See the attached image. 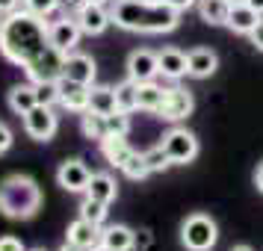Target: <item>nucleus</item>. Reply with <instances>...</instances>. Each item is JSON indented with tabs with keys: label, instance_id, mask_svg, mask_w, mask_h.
Instances as JSON below:
<instances>
[{
	"label": "nucleus",
	"instance_id": "412c9836",
	"mask_svg": "<svg viewBox=\"0 0 263 251\" xmlns=\"http://www.w3.org/2000/svg\"><path fill=\"white\" fill-rule=\"evenodd\" d=\"M101 242L112 251H130L136 245V234L127 225H109L101 230Z\"/></svg>",
	"mask_w": 263,
	"mask_h": 251
},
{
	"label": "nucleus",
	"instance_id": "20e7f679",
	"mask_svg": "<svg viewBox=\"0 0 263 251\" xmlns=\"http://www.w3.org/2000/svg\"><path fill=\"white\" fill-rule=\"evenodd\" d=\"M219 239V227L210 216L192 213L186 216V222L180 225V242L190 251H210Z\"/></svg>",
	"mask_w": 263,
	"mask_h": 251
},
{
	"label": "nucleus",
	"instance_id": "5701e85b",
	"mask_svg": "<svg viewBox=\"0 0 263 251\" xmlns=\"http://www.w3.org/2000/svg\"><path fill=\"white\" fill-rule=\"evenodd\" d=\"M163 98H166V89L157 86L154 80L139 83V89H136V104H139V109H145V112H157V109L163 107Z\"/></svg>",
	"mask_w": 263,
	"mask_h": 251
},
{
	"label": "nucleus",
	"instance_id": "f8f14e48",
	"mask_svg": "<svg viewBox=\"0 0 263 251\" xmlns=\"http://www.w3.org/2000/svg\"><path fill=\"white\" fill-rule=\"evenodd\" d=\"M92 180V171L83 160H65L60 168H57V183H60L65 192H86Z\"/></svg>",
	"mask_w": 263,
	"mask_h": 251
},
{
	"label": "nucleus",
	"instance_id": "6e6552de",
	"mask_svg": "<svg viewBox=\"0 0 263 251\" xmlns=\"http://www.w3.org/2000/svg\"><path fill=\"white\" fill-rule=\"evenodd\" d=\"M80 36H83V30H80V24L74 21L71 15H62L57 21H48V42L57 50H62V53H71L80 45Z\"/></svg>",
	"mask_w": 263,
	"mask_h": 251
},
{
	"label": "nucleus",
	"instance_id": "a211bd4d",
	"mask_svg": "<svg viewBox=\"0 0 263 251\" xmlns=\"http://www.w3.org/2000/svg\"><path fill=\"white\" fill-rule=\"evenodd\" d=\"M101 154L107 157L109 166L124 168V163H127L136 151L127 145V139H124V136H112V133H109V136H104V139H101Z\"/></svg>",
	"mask_w": 263,
	"mask_h": 251
},
{
	"label": "nucleus",
	"instance_id": "f03ea898",
	"mask_svg": "<svg viewBox=\"0 0 263 251\" xmlns=\"http://www.w3.org/2000/svg\"><path fill=\"white\" fill-rule=\"evenodd\" d=\"M112 24L127 33H172L180 12L160 0H112Z\"/></svg>",
	"mask_w": 263,
	"mask_h": 251
},
{
	"label": "nucleus",
	"instance_id": "e433bc0d",
	"mask_svg": "<svg viewBox=\"0 0 263 251\" xmlns=\"http://www.w3.org/2000/svg\"><path fill=\"white\" fill-rule=\"evenodd\" d=\"M249 38H251V45H254V48L263 53V18L257 21V27H254V30L249 33Z\"/></svg>",
	"mask_w": 263,
	"mask_h": 251
},
{
	"label": "nucleus",
	"instance_id": "c03bdc74",
	"mask_svg": "<svg viewBox=\"0 0 263 251\" xmlns=\"http://www.w3.org/2000/svg\"><path fill=\"white\" fill-rule=\"evenodd\" d=\"M231 251H251L249 245H237V248H231Z\"/></svg>",
	"mask_w": 263,
	"mask_h": 251
},
{
	"label": "nucleus",
	"instance_id": "f257e3e1",
	"mask_svg": "<svg viewBox=\"0 0 263 251\" xmlns=\"http://www.w3.org/2000/svg\"><path fill=\"white\" fill-rule=\"evenodd\" d=\"M48 45H50L48 21L42 15H33L27 9H15V12L3 15V27H0V53H3V60L24 68L27 62L36 60Z\"/></svg>",
	"mask_w": 263,
	"mask_h": 251
},
{
	"label": "nucleus",
	"instance_id": "c9c22d12",
	"mask_svg": "<svg viewBox=\"0 0 263 251\" xmlns=\"http://www.w3.org/2000/svg\"><path fill=\"white\" fill-rule=\"evenodd\" d=\"M0 251H27L18 237H0Z\"/></svg>",
	"mask_w": 263,
	"mask_h": 251
},
{
	"label": "nucleus",
	"instance_id": "423d86ee",
	"mask_svg": "<svg viewBox=\"0 0 263 251\" xmlns=\"http://www.w3.org/2000/svg\"><path fill=\"white\" fill-rule=\"evenodd\" d=\"M163 151L168 154L172 163H178V166H186L192 163L195 157H198V139H195V133H190L186 127H172V130L163 136Z\"/></svg>",
	"mask_w": 263,
	"mask_h": 251
},
{
	"label": "nucleus",
	"instance_id": "4c0bfd02",
	"mask_svg": "<svg viewBox=\"0 0 263 251\" xmlns=\"http://www.w3.org/2000/svg\"><path fill=\"white\" fill-rule=\"evenodd\" d=\"M160 3H168V6H175L178 12H186V9H190V6H195L198 0H160Z\"/></svg>",
	"mask_w": 263,
	"mask_h": 251
},
{
	"label": "nucleus",
	"instance_id": "72a5a7b5",
	"mask_svg": "<svg viewBox=\"0 0 263 251\" xmlns=\"http://www.w3.org/2000/svg\"><path fill=\"white\" fill-rule=\"evenodd\" d=\"M86 3H89V0H60V9H62L65 15H71V18H74V15H77V12L86 6Z\"/></svg>",
	"mask_w": 263,
	"mask_h": 251
},
{
	"label": "nucleus",
	"instance_id": "b1692460",
	"mask_svg": "<svg viewBox=\"0 0 263 251\" xmlns=\"http://www.w3.org/2000/svg\"><path fill=\"white\" fill-rule=\"evenodd\" d=\"M195 6H198L201 21H207V24H213V27L225 24L228 12H231V0H198Z\"/></svg>",
	"mask_w": 263,
	"mask_h": 251
},
{
	"label": "nucleus",
	"instance_id": "4468645a",
	"mask_svg": "<svg viewBox=\"0 0 263 251\" xmlns=\"http://www.w3.org/2000/svg\"><path fill=\"white\" fill-rule=\"evenodd\" d=\"M160 74V62H157V53L151 50H133L127 56V77L133 83H148V80H157Z\"/></svg>",
	"mask_w": 263,
	"mask_h": 251
},
{
	"label": "nucleus",
	"instance_id": "79ce46f5",
	"mask_svg": "<svg viewBox=\"0 0 263 251\" xmlns=\"http://www.w3.org/2000/svg\"><path fill=\"white\" fill-rule=\"evenodd\" d=\"M60 251H86V248H77V245H71V242H65Z\"/></svg>",
	"mask_w": 263,
	"mask_h": 251
},
{
	"label": "nucleus",
	"instance_id": "c85d7f7f",
	"mask_svg": "<svg viewBox=\"0 0 263 251\" xmlns=\"http://www.w3.org/2000/svg\"><path fill=\"white\" fill-rule=\"evenodd\" d=\"M127 136L130 133V112H121V109H112L107 115V136Z\"/></svg>",
	"mask_w": 263,
	"mask_h": 251
},
{
	"label": "nucleus",
	"instance_id": "0eeeda50",
	"mask_svg": "<svg viewBox=\"0 0 263 251\" xmlns=\"http://www.w3.org/2000/svg\"><path fill=\"white\" fill-rule=\"evenodd\" d=\"M21 119H24L27 136L36 139V142H50V139L57 136V130H60V119H57L53 107H42V104H36V107L30 109L27 115H21Z\"/></svg>",
	"mask_w": 263,
	"mask_h": 251
},
{
	"label": "nucleus",
	"instance_id": "f704fd0d",
	"mask_svg": "<svg viewBox=\"0 0 263 251\" xmlns=\"http://www.w3.org/2000/svg\"><path fill=\"white\" fill-rule=\"evenodd\" d=\"M9 148H12V130H9V124L0 121V157L6 154Z\"/></svg>",
	"mask_w": 263,
	"mask_h": 251
},
{
	"label": "nucleus",
	"instance_id": "ea45409f",
	"mask_svg": "<svg viewBox=\"0 0 263 251\" xmlns=\"http://www.w3.org/2000/svg\"><path fill=\"white\" fill-rule=\"evenodd\" d=\"M254 183H257V189L263 192V163L257 166V171H254Z\"/></svg>",
	"mask_w": 263,
	"mask_h": 251
},
{
	"label": "nucleus",
	"instance_id": "37998d69",
	"mask_svg": "<svg viewBox=\"0 0 263 251\" xmlns=\"http://www.w3.org/2000/svg\"><path fill=\"white\" fill-rule=\"evenodd\" d=\"M92 251H112V248H107L104 242H98V245H95V248H92Z\"/></svg>",
	"mask_w": 263,
	"mask_h": 251
},
{
	"label": "nucleus",
	"instance_id": "ddd939ff",
	"mask_svg": "<svg viewBox=\"0 0 263 251\" xmlns=\"http://www.w3.org/2000/svg\"><path fill=\"white\" fill-rule=\"evenodd\" d=\"M95 74H98V65L95 60L89 56V53H65V65H62V77H68V80H77V83H86L92 86L95 83Z\"/></svg>",
	"mask_w": 263,
	"mask_h": 251
},
{
	"label": "nucleus",
	"instance_id": "a878e982",
	"mask_svg": "<svg viewBox=\"0 0 263 251\" xmlns=\"http://www.w3.org/2000/svg\"><path fill=\"white\" fill-rule=\"evenodd\" d=\"M80 130H83L86 139L101 142V139L107 136V115H101V112H95V109L80 112Z\"/></svg>",
	"mask_w": 263,
	"mask_h": 251
},
{
	"label": "nucleus",
	"instance_id": "7ed1b4c3",
	"mask_svg": "<svg viewBox=\"0 0 263 251\" xmlns=\"http://www.w3.org/2000/svg\"><path fill=\"white\" fill-rule=\"evenodd\" d=\"M42 210V186L30 175H6L0 180V216L27 222Z\"/></svg>",
	"mask_w": 263,
	"mask_h": 251
},
{
	"label": "nucleus",
	"instance_id": "a19ab883",
	"mask_svg": "<svg viewBox=\"0 0 263 251\" xmlns=\"http://www.w3.org/2000/svg\"><path fill=\"white\" fill-rule=\"evenodd\" d=\"M246 3H249V6H251L257 15H263V0H246Z\"/></svg>",
	"mask_w": 263,
	"mask_h": 251
},
{
	"label": "nucleus",
	"instance_id": "2f4dec72",
	"mask_svg": "<svg viewBox=\"0 0 263 251\" xmlns=\"http://www.w3.org/2000/svg\"><path fill=\"white\" fill-rule=\"evenodd\" d=\"M145 163L151 166V171H163V168L172 166V160H168V154L163 151V145H157V148H148V151H145Z\"/></svg>",
	"mask_w": 263,
	"mask_h": 251
},
{
	"label": "nucleus",
	"instance_id": "cd10ccee",
	"mask_svg": "<svg viewBox=\"0 0 263 251\" xmlns=\"http://www.w3.org/2000/svg\"><path fill=\"white\" fill-rule=\"evenodd\" d=\"M107 207H109V204L95 201V198H89V195H86V201L80 204V216L89 219V222H95V225H104V219H107Z\"/></svg>",
	"mask_w": 263,
	"mask_h": 251
},
{
	"label": "nucleus",
	"instance_id": "49530a36",
	"mask_svg": "<svg viewBox=\"0 0 263 251\" xmlns=\"http://www.w3.org/2000/svg\"><path fill=\"white\" fill-rule=\"evenodd\" d=\"M231 3H246V0H231Z\"/></svg>",
	"mask_w": 263,
	"mask_h": 251
},
{
	"label": "nucleus",
	"instance_id": "473e14b6",
	"mask_svg": "<svg viewBox=\"0 0 263 251\" xmlns=\"http://www.w3.org/2000/svg\"><path fill=\"white\" fill-rule=\"evenodd\" d=\"M36 98L42 107H53L60 98V89H57V83H36Z\"/></svg>",
	"mask_w": 263,
	"mask_h": 251
},
{
	"label": "nucleus",
	"instance_id": "6ab92c4d",
	"mask_svg": "<svg viewBox=\"0 0 263 251\" xmlns=\"http://www.w3.org/2000/svg\"><path fill=\"white\" fill-rule=\"evenodd\" d=\"M157 62H160V74L168 80H180L186 74V53L178 48H163L157 53Z\"/></svg>",
	"mask_w": 263,
	"mask_h": 251
},
{
	"label": "nucleus",
	"instance_id": "4be33fe9",
	"mask_svg": "<svg viewBox=\"0 0 263 251\" xmlns=\"http://www.w3.org/2000/svg\"><path fill=\"white\" fill-rule=\"evenodd\" d=\"M86 195L89 198H95V201H104V204H112L116 201V195H119V186H116V180L109 178V175H92L89 180V186H86Z\"/></svg>",
	"mask_w": 263,
	"mask_h": 251
},
{
	"label": "nucleus",
	"instance_id": "58836bf2",
	"mask_svg": "<svg viewBox=\"0 0 263 251\" xmlns=\"http://www.w3.org/2000/svg\"><path fill=\"white\" fill-rule=\"evenodd\" d=\"M15 9H21V0H0V15H9Z\"/></svg>",
	"mask_w": 263,
	"mask_h": 251
},
{
	"label": "nucleus",
	"instance_id": "9b49d317",
	"mask_svg": "<svg viewBox=\"0 0 263 251\" xmlns=\"http://www.w3.org/2000/svg\"><path fill=\"white\" fill-rule=\"evenodd\" d=\"M74 21L80 24L83 36H101V33L112 24V15H109V9L104 3H92V0H89L83 9L74 15Z\"/></svg>",
	"mask_w": 263,
	"mask_h": 251
},
{
	"label": "nucleus",
	"instance_id": "7c9ffc66",
	"mask_svg": "<svg viewBox=\"0 0 263 251\" xmlns=\"http://www.w3.org/2000/svg\"><path fill=\"white\" fill-rule=\"evenodd\" d=\"M21 9L48 18V15H53L57 9H60V0H21Z\"/></svg>",
	"mask_w": 263,
	"mask_h": 251
},
{
	"label": "nucleus",
	"instance_id": "a18cd8bd",
	"mask_svg": "<svg viewBox=\"0 0 263 251\" xmlns=\"http://www.w3.org/2000/svg\"><path fill=\"white\" fill-rule=\"evenodd\" d=\"M92 3H109V0H92Z\"/></svg>",
	"mask_w": 263,
	"mask_h": 251
},
{
	"label": "nucleus",
	"instance_id": "de8ad7c7",
	"mask_svg": "<svg viewBox=\"0 0 263 251\" xmlns=\"http://www.w3.org/2000/svg\"><path fill=\"white\" fill-rule=\"evenodd\" d=\"M30 251H45V248H30Z\"/></svg>",
	"mask_w": 263,
	"mask_h": 251
},
{
	"label": "nucleus",
	"instance_id": "393cba45",
	"mask_svg": "<svg viewBox=\"0 0 263 251\" xmlns=\"http://www.w3.org/2000/svg\"><path fill=\"white\" fill-rule=\"evenodd\" d=\"M89 109L109 115L116 109V86H92L89 89Z\"/></svg>",
	"mask_w": 263,
	"mask_h": 251
},
{
	"label": "nucleus",
	"instance_id": "09e8293b",
	"mask_svg": "<svg viewBox=\"0 0 263 251\" xmlns=\"http://www.w3.org/2000/svg\"><path fill=\"white\" fill-rule=\"evenodd\" d=\"M0 27H3V15H0Z\"/></svg>",
	"mask_w": 263,
	"mask_h": 251
},
{
	"label": "nucleus",
	"instance_id": "dca6fc26",
	"mask_svg": "<svg viewBox=\"0 0 263 251\" xmlns=\"http://www.w3.org/2000/svg\"><path fill=\"white\" fill-rule=\"evenodd\" d=\"M216 68H219V56H216V50L192 48L190 53H186V74L195 77V80H207Z\"/></svg>",
	"mask_w": 263,
	"mask_h": 251
},
{
	"label": "nucleus",
	"instance_id": "39448f33",
	"mask_svg": "<svg viewBox=\"0 0 263 251\" xmlns=\"http://www.w3.org/2000/svg\"><path fill=\"white\" fill-rule=\"evenodd\" d=\"M62 65H65V53L57 50L53 45H48L36 60L27 62L24 71L30 77V83H57L62 77Z\"/></svg>",
	"mask_w": 263,
	"mask_h": 251
},
{
	"label": "nucleus",
	"instance_id": "bb28decb",
	"mask_svg": "<svg viewBox=\"0 0 263 251\" xmlns=\"http://www.w3.org/2000/svg\"><path fill=\"white\" fill-rule=\"evenodd\" d=\"M136 89H139V83H133L130 77H127L124 83L116 86V109H121V112L139 109V104H136Z\"/></svg>",
	"mask_w": 263,
	"mask_h": 251
},
{
	"label": "nucleus",
	"instance_id": "aec40b11",
	"mask_svg": "<svg viewBox=\"0 0 263 251\" xmlns=\"http://www.w3.org/2000/svg\"><path fill=\"white\" fill-rule=\"evenodd\" d=\"M39 104L36 98V83H18L9 89V109L15 115H27Z\"/></svg>",
	"mask_w": 263,
	"mask_h": 251
},
{
	"label": "nucleus",
	"instance_id": "f3484780",
	"mask_svg": "<svg viewBox=\"0 0 263 251\" xmlns=\"http://www.w3.org/2000/svg\"><path fill=\"white\" fill-rule=\"evenodd\" d=\"M260 18H263V15H257L249 3H231V12H228L225 24L231 27L234 33H239V36H249L251 30L257 27V21H260Z\"/></svg>",
	"mask_w": 263,
	"mask_h": 251
},
{
	"label": "nucleus",
	"instance_id": "1a4fd4ad",
	"mask_svg": "<svg viewBox=\"0 0 263 251\" xmlns=\"http://www.w3.org/2000/svg\"><path fill=\"white\" fill-rule=\"evenodd\" d=\"M192 107H195V101H192V95L183 86H168L166 98H163V107L157 109V115L166 121H183L192 112Z\"/></svg>",
	"mask_w": 263,
	"mask_h": 251
},
{
	"label": "nucleus",
	"instance_id": "2eb2a0df",
	"mask_svg": "<svg viewBox=\"0 0 263 251\" xmlns=\"http://www.w3.org/2000/svg\"><path fill=\"white\" fill-rule=\"evenodd\" d=\"M65 242H71V245H77V248H86L92 251L101 242V225H95V222H89V219H74L71 225H68V230H65Z\"/></svg>",
	"mask_w": 263,
	"mask_h": 251
},
{
	"label": "nucleus",
	"instance_id": "c756f323",
	"mask_svg": "<svg viewBox=\"0 0 263 251\" xmlns=\"http://www.w3.org/2000/svg\"><path fill=\"white\" fill-rule=\"evenodd\" d=\"M124 178H130V180H145L148 175H151V166L145 163V154H133L127 163H124Z\"/></svg>",
	"mask_w": 263,
	"mask_h": 251
},
{
	"label": "nucleus",
	"instance_id": "9d476101",
	"mask_svg": "<svg viewBox=\"0 0 263 251\" xmlns=\"http://www.w3.org/2000/svg\"><path fill=\"white\" fill-rule=\"evenodd\" d=\"M57 89H60L57 104H60L62 109L77 112V115L89 109V89H92V86L77 83V80H68V77H60V80H57Z\"/></svg>",
	"mask_w": 263,
	"mask_h": 251
}]
</instances>
